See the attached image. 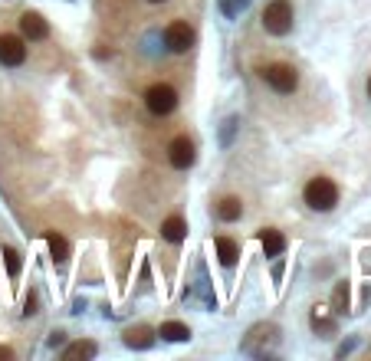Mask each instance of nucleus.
<instances>
[{
  "label": "nucleus",
  "instance_id": "1",
  "mask_svg": "<svg viewBox=\"0 0 371 361\" xmlns=\"http://www.w3.org/2000/svg\"><path fill=\"white\" fill-rule=\"evenodd\" d=\"M302 198H306L309 210L326 214V210H332L338 204V188H335V180H328V178H312L306 184V190H302Z\"/></svg>",
  "mask_w": 371,
  "mask_h": 361
},
{
  "label": "nucleus",
  "instance_id": "2",
  "mask_svg": "<svg viewBox=\"0 0 371 361\" xmlns=\"http://www.w3.org/2000/svg\"><path fill=\"white\" fill-rule=\"evenodd\" d=\"M263 30L273 36H286L293 30V4L289 0H269L263 10Z\"/></svg>",
  "mask_w": 371,
  "mask_h": 361
},
{
  "label": "nucleus",
  "instance_id": "3",
  "mask_svg": "<svg viewBox=\"0 0 371 361\" xmlns=\"http://www.w3.org/2000/svg\"><path fill=\"white\" fill-rule=\"evenodd\" d=\"M145 105L151 115H171L178 109V92L168 82H155V86L145 92Z\"/></svg>",
  "mask_w": 371,
  "mask_h": 361
},
{
  "label": "nucleus",
  "instance_id": "4",
  "mask_svg": "<svg viewBox=\"0 0 371 361\" xmlns=\"http://www.w3.org/2000/svg\"><path fill=\"white\" fill-rule=\"evenodd\" d=\"M263 79H267L269 89H276L279 95L296 92V86H299V72H296L289 63H273V66H267L263 69Z\"/></svg>",
  "mask_w": 371,
  "mask_h": 361
},
{
  "label": "nucleus",
  "instance_id": "5",
  "mask_svg": "<svg viewBox=\"0 0 371 361\" xmlns=\"http://www.w3.org/2000/svg\"><path fill=\"white\" fill-rule=\"evenodd\" d=\"M198 33H194V26L184 23V20H174V23L164 26V46L171 53H188L194 46Z\"/></svg>",
  "mask_w": 371,
  "mask_h": 361
},
{
  "label": "nucleus",
  "instance_id": "6",
  "mask_svg": "<svg viewBox=\"0 0 371 361\" xmlns=\"http://www.w3.org/2000/svg\"><path fill=\"white\" fill-rule=\"evenodd\" d=\"M168 161L178 168V171H188L190 164H194V141H190L188 135H178L168 145Z\"/></svg>",
  "mask_w": 371,
  "mask_h": 361
},
{
  "label": "nucleus",
  "instance_id": "7",
  "mask_svg": "<svg viewBox=\"0 0 371 361\" xmlns=\"http://www.w3.org/2000/svg\"><path fill=\"white\" fill-rule=\"evenodd\" d=\"M26 60V46L20 36H0V66H20Z\"/></svg>",
  "mask_w": 371,
  "mask_h": 361
},
{
  "label": "nucleus",
  "instance_id": "8",
  "mask_svg": "<svg viewBox=\"0 0 371 361\" xmlns=\"http://www.w3.org/2000/svg\"><path fill=\"white\" fill-rule=\"evenodd\" d=\"M20 33H23V40H33V43H40V40H46V36H50V23H46L40 14H30V10H26L23 17H20Z\"/></svg>",
  "mask_w": 371,
  "mask_h": 361
},
{
  "label": "nucleus",
  "instance_id": "9",
  "mask_svg": "<svg viewBox=\"0 0 371 361\" xmlns=\"http://www.w3.org/2000/svg\"><path fill=\"white\" fill-rule=\"evenodd\" d=\"M214 247H217V257H220V263H224V266H233V263L240 259V243L230 240V237H217Z\"/></svg>",
  "mask_w": 371,
  "mask_h": 361
},
{
  "label": "nucleus",
  "instance_id": "10",
  "mask_svg": "<svg viewBox=\"0 0 371 361\" xmlns=\"http://www.w3.org/2000/svg\"><path fill=\"white\" fill-rule=\"evenodd\" d=\"M259 243H263V249H267V257H279V253L286 249V237L279 230H273V227L259 230Z\"/></svg>",
  "mask_w": 371,
  "mask_h": 361
},
{
  "label": "nucleus",
  "instance_id": "11",
  "mask_svg": "<svg viewBox=\"0 0 371 361\" xmlns=\"http://www.w3.org/2000/svg\"><path fill=\"white\" fill-rule=\"evenodd\" d=\"M161 237L168 243H181L188 237V224H184V217H168L161 224Z\"/></svg>",
  "mask_w": 371,
  "mask_h": 361
},
{
  "label": "nucleus",
  "instance_id": "12",
  "mask_svg": "<svg viewBox=\"0 0 371 361\" xmlns=\"http://www.w3.org/2000/svg\"><path fill=\"white\" fill-rule=\"evenodd\" d=\"M151 342H155V332L148 325H135L125 332V345H129V348H148Z\"/></svg>",
  "mask_w": 371,
  "mask_h": 361
},
{
  "label": "nucleus",
  "instance_id": "13",
  "mask_svg": "<svg viewBox=\"0 0 371 361\" xmlns=\"http://www.w3.org/2000/svg\"><path fill=\"white\" fill-rule=\"evenodd\" d=\"M158 335H161L164 342H188L190 328L184 325V322H164V325L158 328Z\"/></svg>",
  "mask_w": 371,
  "mask_h": 361
},
{
  "label": "nucleus",
  "instance_id": "14",
  "mask_svg": "<svg viewBox=\"0 0 371 361\" xmlns=\"http://www.w3.org/2000/svg\"><path fill=\"white\" fill-rule=\"evenodd\" d=\"M240 214H243V204H240V198H224L220 204H217V217L220 220H240Z\"/></svg>",
  "mask_w": 371,
  "mask_h": 361
},
{
  "label": "nucleus",
  "instance_id": "15",
  "mask_svg": "<svg viewBox=\"0 0 371 361\" xmlns=\"http://www.w3.org/2000/svg\"><path fill=\"white\" fill-rule=\"evenodd\" d=\"M79 358H95V342H76L63 352V361H79Z\"/></svg>",
  "mask_w": 371,
  "mask_h": 361
},
{
  "label": "nucleus",
  "instance_id": "16",
  "mask_svg": "<svg viewBox=\"0 0 371 361\" xmlns=\"http://www.w3.org/2000/svg\"><path fill=\"white\" fill-rule=\"evenodd\" d=\"M50 253H53V259H56V263H66V259H70V243L63 240L60 233H50Z\"/></svg>",
  "mask_w": 371,
  "mask_h": 361
},
{
  "label": "nucleus",
  "instance_id": "17",
  "mask_svg": "<svg viewBox=\"0 0 371 361\" xmlns=\"http://www.w3.org/2000/svg\"><path fill=\"white\" fill-rule=\"evenodd\" d=\"M332 309L335 312H345L348 309V283H338L335 293H332Z\"/></svg>",
  "mask_w": 371,
  "mask_h": 361
},
{
  "label": "nucleus",
  "instance_id": "18",
  "mask_svg": "<svg viewBox=\"0 0 371 361\" xmlns=\"http://www.w3.org/2000/svg\"><path fill=\"white\" fill-rule=\"evenodd\" d=\"M4 263H7L10 276H20V253L14 247H4Z\"/></svg>",
  "mask_w": 371,
  "mask_h": 361
},
{
  "label": "nucleus",
  "instance_id": "19",
  "mask_svg": "<svg viewBox=\"0 0 371 361\" xmlns=\"http://www.w3.org/2000/svg\"><path fill=\"white\" fill-rule=\"evenodd\" d=\"M220 7H224L227 17H237V14L247 7V0H220Z\"/></svg>",
  "mask_w": 371,
  "mask_h": 361
},
{
  "label": "nucleus",
  "instance_id": "20",
  "mask_svg": "<svg viewBox=\"0 0 371 361\" xmlns=\"http://www.w3.org/2000/svg\"><path fill=\"white\" fill-rule=\"evenodd\" d=\"M23 316H36V296L33 293L23 299Z\"/></svg>",
  "mask_w": 371,
  "mask_h": 361
},
{
  "label": "nucleus",
  "instance_id": "21",
  "mask_svg": "<svg viewBox=\"0 0 371 361\" xmlns=\"http://www.w3.org/2000/svg\"><path fill=\"white\" fill-rule=\"evenodd\" d=\"M14 358V348H7V345H0V361H10Z\"/></svg>",
  "mask_w": 371,
  "mask_h": 361
},
{
  "label": "nucleus",
  "instance_id": "22",
  "mask_svg": "<svg viewBox=\"0 0 371 361\" xmlns=\"http://www.w3.org/2000/svg\"><path fill=\"white\" fill-rule=\"evenodd\" d=\"M368 95H371V79H368Z\"/></svg>",
  "mask_w": 371,
  "mask_h": 361
},
{
  "label": "nucleus",
  "instance_id": "23",
  "mask_svg": "<svg viewBox=\"0 0 371 361\" xmlns=\"http://www.w3.org/2000/svg\"><path fill=\"white\" fill-rule=\"evenodd\" d=\"M151 4H164V0H151Z\"/></svg>",
  "mask_w": 371,
  "mask_h": 361
}]
</instances>
